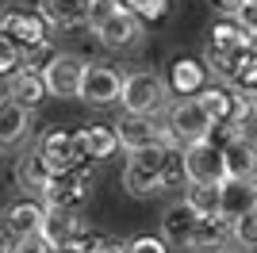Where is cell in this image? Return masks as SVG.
Returning <instances> with one entry per match:
<instances>
[{
    "mask_svg": "<svg viewBox=\"0 0 257 253\" xmlns=\"http://www.w3.org/2000/svg\"><path fill=\"white\" fill-rule=\"evenodd\" d=\"M184 158L177 146H150V150H135L123 169V188L135 200H150L158 192L184 188Z\"/></svg>",
    "mask_w": 257,
    "mask_h": 253,
    "instance_id": "6da1fadb",
    "label": "cell"
},
{
    "mask_svg": "<svg viewBox=\"0 0 257 253\" xmlns=\"http://www.w3.org/2000/svg\"><path fill=\"white\" fill-rule=\"evenodd\" d=\"M169 84H165V77L154 73V69H135V73H127V84H123V111L127 115H158V111H165L169 107Z\"/></svg>",
    "mask_w": 257,
    "mask_h": 253,
    "instance_id": "7a4b0ae2",
    "label": "cell"
},
{
    "mask_svg": "<svg viewBox=\"0 0 257 253\" xmlns=\"http://www.w3.org/2000/svg\"><path fill=\"white\" fill-rule=\"evenodd\" d=\"M211 115H207V107L200 104V96H188V100H177L169 104V119H165V135H169V146L184 150L200 142V138L211 135Z\"/></svg>",
    "mask_w": 257,
    "mask_h": 253,
    "instance_id": "3957f363",
    "label": "cell"
},
{
    "mask_svg": "<svg viewBox=\"0 0 257 253\" xmlns=\"http://www.w3.org/2000/svg\"><path fill=\"white\" fill-rule=\"evenodd\" d=\"M123 84H127L123 69H115V65H107V62H88L77 100H85L92 107H111V104L123 100Z\"/></svg>",
    "mask_w": 257,
    "mask_h": 253,
    "instance_id": "277c9868",
    "label": "cell"
},
{
    "mask_svg": "<svg viewBox=\"0 0 257 253\" xmlns=\"http://www.w3.org/2000/svg\"><path fill=\"white\" fill-rule=\"evenodd\" d=\"M181 158H184V177H188V184H223L226 180L223 146H215L211 138H200L192 146H184Z\"/></svg>",
    "mask_w": 257,
    "mask_h": 253,
    "instance_id": "5b68a950",
    "label": "cell"
},
{
    "mask_svg": "<svg viewBox=\"0 0 257 253\" xmlns=\"http://www.w3.org/2000/svg\"><path fill=\"white\" fill-rule=\"evenodd\" d=\"M92 184H96V177H92L85 165L65 169V173H54L43 203L46 207H81V203L92 196Z\"/></svg>",
    "mask_w": 257,
    "mask_h": 253,
    "instance_id": "8992f818",
    "label": "cell"
},
{
    "mask_svg": "<svg viewBox=\"0 0 257 253\" xmlns=\"http://www.w3.org/2000/svg\"><path fill=\"white\" fill-rule=\"evenodd\" d=\"M0 35H8L20 50L39 46L50 39V23L43 12H27V8H0Z\"/></svg>",
    "mask_w": 257,
    "mask_h": 253,
    "instance_id": "52a82bcc",
    "label": "cell"
},
{
    "mask_svg": "<svg viewBox=\"0 0 257 253\" xmlns=\"http://www.w3.org/2000/svg\"><path fill=\"white\" fill-rule=\"evenodd\" d=\"M165 84H169L173 96H181V100H188V96H200L211 84V69L204 65V58H173L169 65H165Z\"/></svg>",
    "mask_w": 257,
    "mask_h": 253,
    "instance_id": "ba28073f",
    "label": "cell"
},
{
    "mask_svg": "<svg viewBox=\"0 0 257 253\" xmlns=\"http://www.w3.org/2000/svg\"><path fill=\"white\" fill-rule=\"evenodd\" d=\"M85 58H77V54H58L50 65L43 69V81L50 88V96L58 100H73L81 96V81H85Z\"/></svg>",
    "mask_w": 257,
    "mask_h": 253,
    "instance_id": "9c48e42d",
    "label": "cell"
},
{
    "mask_svg": "<svg viewBox=\"0 0 257 253\" xmlns=\"http://www.w3.org/2000/svg\"><path fill=\"white\" fill-rule=\"evenodd\" d=\"M115 135H119V146L135 154V150H150V146H169V135L165 126H158L150 115H123L115 123Z\"/></svg>",
    "mask_w": 257,
    "mask_h": 253,
    "instance_id": "30bf717a",
    "label": "cell"
},
{
    "mask_svg": "<svg viewBox=\"0 0 257 253\" xmlns=\"http://www.w3.org/2000/svg\"><path fill=\"white\" fill-rule=\"evenodd\" d=\"M39 154L46 158V165H50L54 173H65V169L85 165L81 150H77L73 131H65V126H50V131H46V135L39 138Z\"/></svg>",
    "mask_w": 257,
    "mask_h": 253,
    "instance_id": "8fae6325",
    "label": "cell"
},
{
    "mask_svg": "<svg viewBox=\"0 0 257 253\" xmlns=\"http://www.w3.org/2000/svg\"><path fill=\"white\" fill-rule=\"evenodd\" d=\"M196 226H200V215H196L184 200H173L169 207L161 211V238H165L173 249H184V253H188Z\"/></svg>",
    "mask_w": 257,
    "mask_h": 253,
    "instance_id": "7c38bea8",
    "label": "cell"
},
{
    "mask_svg": "<svg viewBox=\"0 0 257 253\" xmlns=\"http://www.w3.org/2000/svg\"><path fill=\"white\" fill-rule=\"evenodd\" d=\"M139 35H142V20L131 8L115 12L107 23H100V27H96V39H100L104 50H131V46L139 42Z\"/></svg>",
    "mask_w": 257,
    "mask_h": 253,
    "instance_id": "4fadbf2b",
    "label": "cell"
},
{
    "mask_svg": "<svg viewBox=\"0 0 257 253\" xmlns=\"http://www.w3.org/2000/svg\"><path fill=\"white\" fill-rule=\"evenodd\" d=\"M73 138H77V150H81V158H85V161H107L119 150V135H115V126H107V123L77 126Z\"/></svg>",
    "mask_w": 257,
    "mask_h": 253,
    "instance_id": "5bb4252c",
    "label": "cell"
},
{
    "mask_svg": "<svg viewBox=\"0 0 257 253\" xmlns=\"http://www.w3.org/2000/svg\"><path fill=\"white\" fill-rule=\"evenodd\" d=\"M12 177H16V188H20L23 196H46V188H50V177H54V169L46 165V158L39 154V146H35L31 154H23V158L16 161Z\"/></svg>",
    "mask_w": 257,
    "mask_h": 253,
    "instance_id": "9a60e30c",
    "label": "cell"
},
{
    "mask_svg": "<svg viewBox=\"0 0 257 253\" xmlns=\"http://www.w3.org/2000/svg\"><path fill=\"white\" fill-rule=\"evenodd\" d=\"M88 222L81 219V211L77 207H46V219H43V234L50 238L54 249H69L73 238L85 230Z\"/></svg>",
    "mask_w": 257,
    "mask_h": 253,
    "instance_id": "2e32d148",
    "label": "cell"
},
{
    "mask_svg": "<svg viewBox=\"0 0 257 253\" xmlns=\"http://www.w3.org/2000/svg\"><path fill=\"white\" fill-rule=\"evenodd\" d=\"M226 158V180H257V142L249 135H238L223 146Z\"/></svg>",
    "mask_w": 257,
    "mask_h": 253,
    "instance_id": "e0dca14e",
    "label": "cell"
},
{
    "mask_svg": "<svg viewBox=\"0 0 257 253\" xmlns=\"http://www.w3.org/2000/svg\"><path fill=\"white\" fill-rule=\"evenodd\" d=\"M88 8H92V0H39V12L58 31L88 27Z\"/></svg>",
    "mask_w": 257,
    "mask_h": 253,
    "instance_id": "ac0fdd59",
    "label": "cell"
},
{
    "mask_svg": "<svg viewBox=\"0 0 257 253\" xmlns=\"http://www.w3.org/2000/svg\"><path fill=\"white\" fill-rule=\"evenodd\" d=\"M230 242H234V222L226 219V215H211V219H200L188 253H219Z\"/></svg>",
    "mask_w": 257,
    "mask_h": 253,
    "instance_id": "d6986e66",
    "label": "cell"
},
{
    "mask_svg": "<svg viewBox=\"0 0 257 253\" xmlns=\"http://www.w3.org/2000/svg\"><path fill=\"white\" fill-rule=\"evenodd\" d=\"M31 123H35V107H23L16 100H0V146H16L31 135Z\"/></svg>",
    "mask_w": 257,
    "mask_h": 253,
    "instance_id": "ffe728a7",
    "label": "cell"
},
{
    "mask_svg": "<svg viewBox=\"0 0 257 253\" xmlns=\"http://www.w3.org/2000/svg\"><path fill=\"white\" fill-rule=\"evenodd\" d=\"M219 196H223L226 219H242V215L257 211V180H223Z\"/></svg>",
    "mask_w": 257,
    "mask_h": 253,
    "instance_id": "44dd1931",
    "label": "cell"
},
{
    "mask_svg": "<svg viewBox=\"0 0 257 253\" xmlns=\"http://www.w3.org/2000/svg\"><path fill=\"white\" fill-rule=\"evenodd\" d=\"M43 219H46V203H35V200H16L12 207H4V222L20 238H31V234L43 230Z\"/></svg>",
    "mask_w": 257,
    "mask_h": 253,
    "instance_id": "7402d4cb",
    "label": "cell"
},
{
    "mask_svg": "<svg viewBox=\"0 0 257 253\" xmlns=\"http://www.w3.org/2000/svg\"><path fill=\"white\" fill-rule=\"evenodd\" d=\"M50 96V88H46L43 73H31V69H20V73L8 77V100H16V104L23 107H39Z\"/></svg>",
    "mask_w": 257,
    "mask_h": 253,
    "instance_id": "603a6c76",
    "label": "cell"
},
{
    "mask_svg": "<svg viewBox=\"0 0 257 253\" xmlns=\"http://www.w3.org/2000/svg\"><path fill=\"white\" fill-rule=\"evenodd\" d=\"M211 46H223V50H246V46H253V35L238 23V16H219V20L211 23Z\"/></svg>",
    "mask_w": 257,
    "mask_h": 253,
    "instance_id": "cb8c5ba5",
    "label": "cell"
},
{
    "mask_svg": "<svg viewBox=\"0 0 257 253\" xmlns=\"http://www.w3.org/2000/svg\"><path fill=\"white\" fill-rule=\"evenodd\" d=\"M181 200L188 203L200 219L223 215V196H219V184H184V196H181Z\"/></svg>",
    "mask_w": 257,
    "mask_h": 253,
    "instance_id": "d4e9b609",
    "label": "cell"
},
{
    "mask_svg": "<svg viewBox=\"0 0 257 253\" xmlns=\"http://www.w3.org/2000/svg\"><path fill=\"white\" fill-rule=\"evenodd\" d=\"M58 58V50H54V42L46 39V42H39V46H27L23 50V69H31V73H43L46 65Z\"/></svg>",
    "mask_w": 257,
    "mask_h": 253,
    "instance_id": "484cf974",
    "label": "cell"
},
{
    "mask_svg": "<svg viewBox=\"0 0 257 253\" xmlns=\"http://www.w3.org/2000/svg\"><path fill=\"white\" fill-rule=\"evenodd\" d=\"M139 20H146V23H158V20H165L169 16V0H123Z\"/></svg>",
    "mask_w": 257,
    "mask_h": 253,
    "instance_id": "4316f807",
    "label": "cell"
},
{
    "mask_svg": "<svg viewBox=\"0 0 257 253\" xmlns=\"http://www.w3.org/2000/svg\"><path fill=\"white\" fill-rule=\"evenodd\" d=\"M20 69H23V50L8 35H0V77H12V73H20Z\"/></svg>",
    "mask_w": 257,
    "mask_h": 253,
    "instance_id": "83f0119b",
    "label": "cell"
},
{
    "mask_svg": "<svg viewBox=\"0 0 257 253\" xmlns=\"http://www.w3.org/2000/svg\"><path fill=\"white\" fill-rule=\"evenodd\" d=\"M230 222H234V242L246 245V249H253L257 245V211H249L242 219H230Z\"/></svg>",
    "mask_w": 257,
    "mask_h": 253,
    "instance_id": "f1b7e54d",
    "label": "cell"
},
{
    "mask_svg": "<svg viewBox=\"0 0 257 253\" xmlns=\"http://www.w3.org/2000/svg\"><path fill=\"white\" fill-rule=\"evenodd\" d=\"M123 8H127L123 0H92V8H88V27L96 31L100 23H107L115 12H123Z\"/></svg>",
    "mask_w": 257,
    "mask_h": 253,
    "instance_id": "f546056e",
    "label": "cell"
},
{
    "mask_svg": "<svg viewBox=\"0 0 257 253\" xmlns=\"http://www.w3.org/2000/svg\"><path fill=\"white\" fill-rule=\"evenodd\" d=\"M127 253H169V242L165 238H154V234H139V238H131L127 242Z\"/></svg>",
    "mask_w": 257,
    "mask_h": 253,
    "instance_id": "4dcf8cb0",
    "label": "cell"
},
{
    "mask_svg": "<svg viewBox=\"0 0 257 253\" xmlns=\"http://www.w3.org/2000/svg\"><path fill=\"white\" fill-rule=\"evenodd\" d=\"M20 253H58V249H54L50 238L39 230V234H31V238H23V242H20Z\"/></svg>",
    "mask_w": 257,
    "mask_h": 253,
    "instance_id": "1f68e13d",
    "label": "cell"
},
{
    "mask_svg": "<svg viewBox=\"0 0 257 253\" xmlns=\"http://www.w3.org/2000/svg\"><path fill=\"white\" fill-rule=\"evenodd\" d=\"M20 242L23 238L12 230L8 222H4V215H0V253H20Z\"/></svg>",
    "mask_w": 257,
    "mask_h": 253,
    "instance_id": "d6a6232c",
    "label": "cell"
},
{
    "mask_svg": "<svg viewBox=\"0 0 257 253\" xmlns=\"http://www.w3.org/2000/svg\"><path fill=\"white\" fill-rule=\"evenodd\" d=\"M238 23L257 39V4H242V8H238Z\"/></svg>",
    "mask_w": 257,
    "mask_h": 253,
    "instance_id": "836d02e7",
    "label": "cell"
},
{
    "mask_svg": "<svg viewBox=\"0 0 257 253\" xmlns=\"http://www.w3.org/2000/svg\"><path fill=\"white\" fill-rule=\"evenodd\" d=\"M207 4H211L219 16H238V8H242L246 0H207Z\"/></svg>",
    "mask_w": 257,
    "mask_h": 253,
    "instance_id": "e575fe53",
    "label": "cell"
},
{
    "mask_svg": "<svg viewBox=\"0 0 257 253\" xmlns=\"http://www.w3.org/2000/svg\"><path fill=\"white\" fill-rule=\"evenodd\" d=\"M92 253H127V242H119V238H111V234H107L104 245H96Z\"/></svg>",
    "mask_w": 257,
    "mask_h": 253,
    "instance_id": "d590c367",
    "label": "cell"
},
{
    "mask_svg": "<svg viewBox=\"0 0 257 253\" xmlns=\"http://www.w3.org/2000/svg\"><path fill=\"white\" fill-rule=\"evenodd\" d=\"M219 253H253V249H246V245H238V242H230V245H223Z\"/></svg>",
    "mask_w": 257,
    "mask_h": 253,
    "instance_id": "8d00e7d4",
    "label": "cell"
},
{
    "mask_svg": "<svg viewBox=\"0 0 257 253\" xmlns=\"http://www.w3.org/2000/svg\"><path fill=\"white\" fill-rule=\"evenodd\" d=\"M249 138H253V142H257V131H253V135H249Z\"/></svg>",
    "mask_w": 257,
    "mask_h": 253,
    "instance_id": "74e56055",
    "label": "cell"
},
{
    "mask_svg": "<svg viewBox=\"0 0 257 253\" xmlns=\"http://www.w3.org/2000/svg\"><path fill=\"white\" fill-rule=\"evenodd\" d=\"M246 4H257V0H246Z\"/></svg>",
    "mask_w": 257,
    "mask_h": 253,
    "instance_id": "f35d334b",
    "label": "cell"
},
{
    "mask_svg": "<svg viewBox=\"0 0 257 253\" xmlns=\"http://www.w3.org/2000/svg\"><path fill=\"white\" fill-rule=\"evenodd\" d=\"M253 253H257V245H253Z\"/></svg>",
    "mask_w": 257,
    "mask_h": 253,
    "instance_id": "ab89813d",
    "label": "cell"
}]
</instances>
